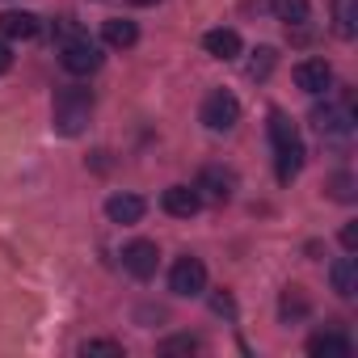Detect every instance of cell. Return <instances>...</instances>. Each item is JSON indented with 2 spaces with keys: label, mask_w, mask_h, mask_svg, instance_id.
<instances>
[{
  "label": "cell",
  "mask_w": 358,
  "mask_h": 358,
  "mask_svg": "<svg viewBox=\"0 0 358 358\" xmlns=\"http://www.w3.org/2000/svg\"><path fill=\"white\" fill-rule=\"evenodd\" d=\"M89 118H93V93H89V89L68 85V89L55 93V106H51V127H55V135H68V139H72V135H85Z\"/></svg>",
  "instance_id": "6da1fadb"
},
{
  "label": "cell",
  "mask_w": 358,
  "mask_h": 358,
  "mask_svg": "<svg viewBox=\"0 0 358 358\" xmlns=\"http://www.w3.org/2000/svg\"><path fill=\"white\" fill-rule=\"evenodd\" d=\"M270 139H274V169L278 182H291V177L303 169V139L295 131V122L282 110H270Z\"/></svg>",
  "instance_id": "7a4b0ae2"
},
{
  "label": "cell",
  "mask_w": 358,
  "mask_h": 358,
  "mask_svg": "<svg viewBox=\"0 0 358 358\" xmlns=\"http://www.w3.org/2000/svg\"><path fill=\"white\" fill-rule=\"evenodd\" d=\"M101 47L89 38V34H72L64 47H59V64L72 72V76H93L97 68H101Z\"/></svg>",
  "instance_id": "3957f363"
},
{
  "label": "cell",
  "mask_w": 358,
  "mask_h": 358,
  "mask_svg": "<svg viewBox=\"0 0 358 358\" xmlns=\"http://www.w3.org/2000/svg\"><path fill=\"white\" fill-rule=\"evenodd\" d=\"M199 118H203L207 131H232V127L241 122V101H236L228 89H211V93L203 97Z\"/></svg>",
  "instance_id": "277c9868"
},
{
  "label": "cell",
  "mask_w": 358,
  "mask_h": 358,
  "mask_svg": "<svg viewBox=\"0 0 358 358\" xmlns=\"http://www.w3.org/2000/svg\"><path fill=\"white\" fill-rule=\"evenodd\" d=\"M169 291L173 295H182V299H194V295H203L207 291V266L199 262V257H177L173 262V270H169Z\"/></svg>",
  "instance_id": "5b68a950"
},
{
  "label": "cell",
  "mask_w": 358,
  "mask_h": 358,
  "mask_svg": "<svg viewBox=\"0 0 358 358\" xmlns=\"http://www.w3.org/2000/svg\"><path fill=\"white\" fill-rule=\"evenodd\" d=\"M156 266H160V249H156V241H131L127 249H122V270L131 274V278H152L156 274Z\"/></svg>",
  "instance_id": "8992f818"
},
{
  "label": "cell",
  "mask_w": 358,
  "mask_h": 358,
  "mask_svg": "<svg viewBox=\"0 0 358 358\" xmlns=\"http://www.w3.org/2000/svg\"><path fill=\"white\" fill-rule=\"evenodd\" d=\"M312 127L320 135H329V139H345L354 131V114H350V106H316L312 110Z\"/></svg>",
  "instance_id": "52a82bcc"
},
{
  "label": "cell",
  "mask_w": 358,
  "mask_h": 358,
  "mask_svg": "<svg viewBox=\"0 0 358 358\" xmlns=\"http://www.w3.org/2000/svg\"><path fill=\"white\" fill-rule=\"evenodd\" d=\"M160 207H164L173 220H194V215L203 211V194H199L194 186H169V190L160 194Z\"/></svg>",
  "instance_id": "ba28073f"
},
{
  "label": "cell",
  "mask_w": 358,
  "mask_h": 358,
  "mask_svg": "<svg viewBox=\"0 0 358 358\" xmlns=\"http://www.w3.org/2000/svg\"><path fill=\"white\" fill-rule=\"evenodd\" d=\"M203 199H211V203H228L232 199V190H236V177L228 173V169H220V164H207L203 173H199V186H194Z\"/></svg>",
  "instance_id": "9c48e42d"
},
{
  "label": "cell",
  "mask_w": 358,
  "mask_h": 358,
  "mask_svg": "<svg viewBox=\"0 0 358 358\" xmlns=\"http://www.w3.org/2000/svg\"><path fill=\"white\" fill-rule=\"evenodd\" d=\"M295 85H299L303 93L320 97V93L333 85V68H329L324 59H303V64H295Z\"/></svg>",
  "instance_id": "30bf717a"
},
{
  "label": "cell",
  "mask_w": 358,
  "mask_h": 358,
  "mask_svg": "<svg viewBox=\"0 0 358 358\" xmlns=\"http://www.w3.org/2000/svg\"><path fill=\"white\" fill-rule=\"evenodd\" d=\"M308 354H312V358H350L354 345H350L345 333L324 329V333H312V337H308Z\"/></svg>",
  "instance_id": "8fae6325"
},
{
  "label": "cell",
  "mask_w": 358,
  "mask_h": 358,
  "mask_svg": "<svg viewBox=\"0 0 358 358\" xmlns=\"http://www.w3.org/2000/svg\"><path fill=\"white\" fill-rule=\"evenodd\" d=\"M143 211H148V203L139 199V194H110L106 199V215H110V224H139L143 220Z\"/></svg>",
  "instance_id": "7c38bea8"
},
{
  "label": "cell",
  "mask_w": 358,
  "mask_h": 358,
  "mask_svg": "<svg viewBox=\"0 0 358 358\" xmlns=\"http://www.w3.org/2000/svg\"><path fill=\"white\" fill-rule=\"evenodd\" d=\"M203 47H207V55L211 59H236L241 55V34L236 30H228V26H220V30H207L203 34Z\"/></svg>",
  "instance_id": "4fadbf2b"
},
{
  "label": "cell",
  "mask_w": 358,
  "mask_h": 358,
  "mask_svg": "<svg viewBox=\"0 0 358 358\" xmlns=\"http://www.w3.org/2000/svg\"><path fill=\"white\" fill-rule=\"evenodd\" d=\"M38 17L34 13H22V9H9V13H0V34L5 38H22V43H30V38H38Z\"/></svg>",
  "instance_id": "5bb4252c"
},
{
  "label": "cell",
  "mask_w": 358,
  "mask_h": 358,
  "mask_svg": "<svg viewBox=\"0 0 358 358\" xmlns=\"http://www.w3.org/2000/svg\"><path fill=\"white\" fill-rule=\"evenodd\" d=\"M329 282H333V291L341 299H354L358 295V266H354V257H337L329 266Z\"/></svg>",
  "instance_id": "9a60e30c"
},
{
  "label": "cell",
  "mask_w": 358,
  "mask_h": 358,
  "mask_svg": "<svg viewBox=\"0 0 358 358\" xmlns=\"http://www.w3.org/2000/svg\"><path fill=\"white\" fill-rule=\"evenodd\" d=\"M101 38H106V47L127 51V47H135V43H139V26H135V22H127V17H110V22L101 26Z\"/></svg>",
  "instance_id": "2e32d148"
},
{
  "label": "cell",
  "mask_w": 358,
  "mask_h": 358,
  "mask_svg": "<svg viewBox=\"0 0 358 358\" xmlns=\"http://www.w3.org/2000/svg\"><path fill=\"white\" fill-rule=\"evenodd\" d=\"M270 9H274V17H278L282 26H303V22L312 17V5H308V0H270Z\"/></svg>",
  "instance_id": "e0dca14e"
},
{
  "label": "cell",
  "mask_w": 358,
  "mask_h": 358,
  "mask_svg": "<svg viewBox=\"0 0 358 358\" xmlns=\"http://www.w3.org/2000/svg\"><path fill=\"white\" fill-rule=\"evenodd\" d=\"M333 17H337V34L354 38V0H333Z\"/></svg>",
  "instance_id": "ac0fdd59"
},
{
  "label": "cell",
  "mask_w": 358,
  "mask_h": 358,
  "mask_svg": "<svg viewBox=\"0 0 358 358\" xmlns=\"http://www.w3.org/2000/svg\"><path fill=\"white\" fill-rule=\"evenodd\" d=\"M274 59H278V55H274V47H262V51L253 55V64H249V76H253V80H266V76H270V68H274Z\"/></svg>",
  "instance_id": "d6986e66"
},
{
  "label": "cell",
  "mask_w": 358,
  "mask_h": 358,
  "mask_svg": "<svg viewBox=\"0 0 358 358\" xmlns=\"http://www.w3.org/2000/svg\"><path fill=\"white\" fill-rule=\"evenodd\" d=\"M199 345H203V341L186 333V337H169V341H160V354H194Z\"/></svg>",
  "instance_id": "ffe728a7"
},
{
  "label": "cell",
  "mask_w": 358,
  "mask_h": 358,
  "mask_svg": "<svg viewBox=\"0 0 358 358\" xmlns=\"http://www.w3.org/2000/svg\"><path fill=\"white\" fill-rule=\"evenodd\" d=\"M308 312V299L299 295V287H287V295H282V316H303Z\"/></svg>",
  "instance_id": "44dd1931"
},
{
  "label": "cell",
  "mask_w": 358,
  "mask_h": 358,
  "mask_svg": "<svg viewBox=\"0 0 358 358\" xmlns=\"http://www.w3.org/2000/svg\"><path fill=\"white\" fill-rule=\"evenodd\" d=\"M329 190H333V199L350 203V199H354V177H350V173H337L333 182H329Z\"/></svg>",
  "instance_id": "7402d4cb"
},
{
  "label": "cell",
  "mask_w": 358,
  "mask_h": 358,
  "mask_svg": "<svg viewBox=\"0 0 358 358\" xmlns=\"http://www.w3.org/2000/svg\"><path fill=\"white\" fill-rule=\"evenodd\" d=\"M80 354H85V358H89V354H122V345H118V341L97 337V341H85V345H80Z\"/></svg>",
  "instance_id": "603a6c76"
},
{
  "label": "cell",
  "mask_w": 358,
  "mask_h": 358,
  "mask_svg": "<svg viewBox=\"0 0 358 358\" xmlns=\"http://www.w3.org/2000/svg\"><path fill=\"white\" fill-rule=\"evenodd\" d=\"M211 308H215L220 316H232V312H236V308H232V295H215V299H211Z\"/></svg>",
  "instance_id": "cb8c5ba5"
},
{
  "label": "cell",
  "mask_w": 358,
  "mask_h": 358,
  "mask_svg": "<svg viewBox=\"0 0 358 358\" xmlns=\"http://www.w3.org/2000/svg\"><path fill=\"white\" fill-rule=\"evenodd\" d=\"M341 245H345V253L358 245V228H354V224H345V228H341Z\"/></svg>",
  "instance_id": "d4e9b609"
},
{
  "label": "cell",
  "mask_w": 358,
  "mask_h": 358,
  "mask_svg": "<svg viewBox=\"0 0 358 358\" xmlns=\"http://www.w3.org/2000/svg\"><path fill=\"white\" fill-rule=\"evenodd\" d=\"M9 68H13V51H9V47H5V43H0V76H5V72H9Z\"/></svg>",
  "instance_id": "484cf974"
},
{
  "label": "cell",
  "mask_w": 358,
  "mask_h": 358,
  "mask_svg": "<svg viewBox=\"0 0 358 358\" xmlns=\"http://www.w3.org/2000/svg\"><path fill=\"white\" fill-rule=\"evenodd\" d=\"M135 5H156V0H135Z\"/></svg>",
  "instance_id": "4316f807"
}]
</instances>
